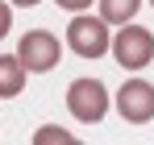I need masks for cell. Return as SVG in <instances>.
<instances>
[{
    "label": "cell",
    "mask_w": 154,
    "mask_h": 145,
    "mask_svg": "<svg viewBox=\"0 0 154 145\" xmlns=\"http://www.w3.org/2000/svg\"><path fill=\"white\" fill-rule=\"evenodd\" d=\"M67 46L75 50L79 58H100L112 50V37H108V21L104 17H92V13H75L71 25H67Z\"/></svg>",
    "instance_id": "1"
},
{
    "label": "cell",
    "mask_w": 154,
    "mask_h": 145,
    "mask_svg": "<svg viewBox=\"0 0 154 145\" xmlns=\"http://www.w3.org/2000/svg\"><path fill=\"white\" fill-rule=\"evenodd\" d=\"M112 58L125 67V71H142L154 62V33L146 25H121L117 37H112Z\"/></svg>",
    "instance_id": "2"
},
{
    "label": "cell",
    "mask_w": 154,
    "mask_h": 145,
    "mask_svg": "<svg viewBox=\"0 0 154 145\" xmlns=\"http://www.w3.org/2000/svg\"><path fill=\"white\" fill-rule=\"evenodd\" d=\"M67 112L79 124H100L108 112V91H104L100 79H75L67 87Z\"/></svg>",
    "instance_id": "3"
},
{
    "label": "cell",
    "mask_w": 154,
    "mask_h": 145,
    "mask_svg": "<svg viewBox=\"0 0 154 145\" xmlns=\"http://www.w3.org/2000/svg\"><path fill=\"white\" fill-rule=\"evenodd\" d=\"M58 54H63V46H58V37H54L50 29H29V33H21V42H17V58L25 62L29 75H46L58 67Z\"/></svg>",
    "instance_id": "4"
},
{
    "label": "cell",
    "mask_w": 154,
    "mask_h": 145,
    "mask_svg": "<svg viewBox=\"0 0 154 145\" xmlns=\"http://www.w3.org/2000/svg\"><path fill=\"white\" fill-rule=\"evenodd\" d=\"M117 112L125 116V124H150L154 120V83L125 79L121 91H117Z\"/></svg>",
    "instance_id": "5"
},
{
    "label": "cell",
    "mask_w": 154,
    "mask_h": 145,
    "mask_svg": "<svg viewBox=\"0 0 154 145\" xmlns=\"http://www.w3.org/2000/svg\"><path fill=\"white\" fill-rule=\"evenodd\" d=\"M25 62L17 58V54H0V99H13V96H21L25 91Z\"/></svg>",
    "instance_id": "6"
},
{
    "label": "cell",
    "mask_w": 154,
    "mask_h": 145,
    "mask_svg": "<svg viewBox=\"0 0 154 145\" xmlns=\"http://www.w3.org/2000/svg\"><path fill=\"white\" fill-rule=\"evenodd\" d=\"M137 8H142V0H100V17L108 25H129Z\"/></svg>",
    "instance_id": "7"
},
{
    "label": "cell",
    "mask_w": 154,
    "mask_h": 145,
    "mask_svg": "<svg viewBox=\"0 0 154 145\" xmlns=\"http://www.w3.org/2000/svg\"><path fill=\"white\" fill-rule=\"evenodd\" d=\"M33 145H75V137L67 129H58V124H42L33 133Z\"/></svg>",
    "instance_id": "8"
},
{
    "label": "cell",
    "mask_w": 154,
    "mask_h": 145,
    "mask_svg": "<svg viewBox=\"0 0 154 145\" xmlns=\"http://www.w3.org/2000/svg\"><path fill=\"white\" fill-rule=\"evenodd\" d=\"M8 29H13V4H8V0H0V42L8 37Z\"/></svg>",
    "instance_id": "9"
},
{
    "label": "cell",
    "mask_w": 154,
    "mask_h": 145,
    "mask_svg": "<svg viewBox=\"0 0 154 145\" xmlns=\"http://www.w3.org/2000/svg\"><path fill=\"white\" fill-rule=\"evenodd\" d=\"M58 8H67V13H83V8H92L96 0H54Z\"/></svg>",
    "instance_id": "10"
},
{
    "label": "cell",
    "mask_w": 154,
    "mask_h": 145,
    "mask_svg": "<svg viewBox=\"0 0 154 145\" xmlns=\"http://www.w3.org/2000/svg\"><path fill=\"white\" fill-rule=\"evenodd\" d=\"M8 4H17V8H33V4H42V0H8Z\"/></svg>",
    "instance_id": "11"
},
{
    "label": "cell",
    "mask_w": 154,
    "mask_h": 145,
    "mask_svg": "<svg viewBox=\"0 0 154 145\" xmlns=\"http://www.w3.org/2000/svg\"><path fill=\"white\" fill-rule=\"evenodd\" d=\"M150 4H154V0H150Z\"/></svg>",
    "instance_id": "12"
}]
</instances>
